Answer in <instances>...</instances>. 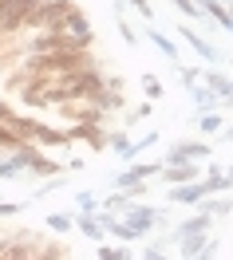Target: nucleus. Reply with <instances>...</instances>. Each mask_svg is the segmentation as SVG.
Instances as JSON below:
<instances>
[{
    "label": "nucleus",
    "instance_id": "f257e3e1",
    "mask_svg": "<svg viewBox=\"0 0 233 260\" xmlns=\"http://www.w3.org/2000/svg\"><path fill=\"white\" fill-rule=\"evenodd\" d=\"M28 142L40 150H71V138H67L64 126H48V122H40V118H32L28 122Z\"/></svg>",
    "mask_w": 233,
    "mask_h": 260
},
{
    "label": "nucleus",
    "instance_id": "f03ea898",
    "mask_svg": "<svg viewBox=\"0 0 233 260\" xmlns=\"http://www.w3.org/2000/svg\"><path fill=\"white\" fill-rule=\"evenodd\" d=\"M67 130V138L71 142H87L91 150H103L107 146V126H99V122H71Z\"/></svg>",
    "mask_w": 233,
    "mask_h": 260
},
{
    "label": "nucleus",
    "instance_id": "7ed1b4c3",
    "mask_svg": "<svg viewBox=\"0 0 233 260\" xmlns=\"http://www.w3.org/2000/svg\"><path fill=\"white\" fill-rule=\"evenodd\" d=\"M210 154H214L210 142H178V146H170L166 166H174V162H201V158H210Z\"/></svg>",
    "mask_w": 233,
    "mask_h": 260
},
{
    "label": "nucleus",
    "instance_id": "20e7f679",
    "mask_svg": "<svg viewBox=\"0 0 233 260\" xmlns=\"http://www.w3.org/2000/svg\"><path fill=\"white\" fill-rule=\"evenodd\" d=\"M201 197H210V189H206V181H198V178L170 189V201H174V205H198Z\"/></svg>",
    "mask_w": 233,
    "mask_h": 260
},
{
    "label": "nucleus",
    "instance_id": "39448f33",
    "mask_svg": "<svg viewBox=\"0 0 233 260\" xmlns=\"http://www.w3.org/2000/svg\"><path fill=\"white\" fill-rule=\"evenodd\" d=\"M123 217H127V221H131V225L138 229L142 237H147L150 229L158 225V209H154V205H134V201H131V209L123 213Z\"/></svg>",
    "mask_w": 233,
    "mask_h": 260
},
{
    "label": "nucleus",
    "instance_id": "423d86ee",
    "mask_svg": "<svg viewBox=\"0 0 233 260\" xmlns=\"http://www.w3.org/2000/svg\"><path fill=\"white\" fill-rule=\"evenodd\" d=\"M60 32H67V36H79V40H87V44L95 40V32H91V20H87L83 12H79V8H71V12L64 16V24H60Z\"/></svg>",
    "mask_w": 233,
    "mask_h": 260
},
{
    "label": "nucleus",
    "instance_id": "0eeeda50",
    "mask_svg": "<svg viewBox=\"0 0 233 260\" xmlns=\"http://www.w3.org/2000/svg\"><path fill=\"white\" fill-rule=\"evenodd\" d=\"M201 170H198V162H174V166H162L158 170V178L162 181H170V185H182V181H194Z\"/></svg>",
    "mask_w": 233,
    "mask_h": 260
},
{
    "label": "nucleus",
    "instance_id": "6e6552de",
    "mask_svg": "<svg viewBox=\"0 0 233 260\" xmlns=\"http://www.w3.org/2000/svg\"><path fill=\"white\" fill-rule=\"evenodd\" d=\"M158 170H162V166H154V162H138V166H131L127 174H119L115 185H119V189H131L134 181H150L154 174H158Z\"/></svg>",
    "mask_w": 233,
    "mask_h": 260
},
{
    "label": "nucleus",
    "instance_id": "1a4fd4ad",
    "mask_svg": "<svg viewBox=\"0 0 233 260\" xmlns=\"http://www.w3.org/2000/svg\"><path fill=\"white\" fill-rule=\"evenodd\" d=\"M28 174H36V178H60V162L48 158L44 150H36V158L28 162Z\"/></svg>",
    "mask_w": 233,
    "mask_h": 260
},
{
    "label": "nucleus",
    "instance_id": "9d476101",
    "mask_svg": "<svg viewBox=\"0 0 233 260\" xmlns=\"http://www.w3.org/2000/svg\"><path fill=\"white\" fill-rule=\"evenodd\" d=\"M71 225L79 229L83 237H91V241H103V237H107V229L99 225V217H95V213H79V217H71Z\"/></svg>",
    "mask_w": 233,
    "mask_h": 260
},
{
    "label": "nucleus",
    "instance_id": "9b49d317",
    "mask_svg": "<svg viewBox=\"0 0 233 260\" xmlns=\"http://www.w3.org/2000/svg\"><path fill=\"white\" fill-rule=\"evenodd\" d=\"M178 241H182V256H206L210 248H217V244H210L206 233H190V237H178Z\"/></svg>",
    "mask_w": 233,
    "mask_h": 260
},
{
    "label": "nucleus",
    "instance_id": "f8f14e48",
    "mask_svg": "<svg viewBox=\"0 0 233 260\" xmlns=\"http://www.w3.org/2000/svg\"><path fill=\"white\" fill-rule=\"evenodd\" d=\"M201 83H206V87H210L217 99L229 95V75H221V71H201Z\"/></svg>",
    "mask_w": 233,
    "mask_h": 260
},
{
    "label": "nucleus",
    "instance_id": "ddd939ff",
    "mask_svg": "<svg viewBox=\"0 0 233 260\" xmlns=\"http://www.w3.org/2000/svg\"><path fill=\"white\" fill-rule=\"evenodd\" d=\"M210 221H214L210 213H198V217H190V221H182V225L174 229V237H190V233H206V229H210Z\"/></svg>",
    "mask_w": 233,
    "mask_h": 260
},
{
    "label": "nucleus",
    "instance_id": "4468645a",
    "mask_svg": "<svg viewBox=\"0 0 233 260\" xmlns=\"http://www.w3.org/2000/svg\"><path fill=\"white\" fill-rule=\"evenodd\" d=\"M182 40H186V44H190V48H194V51H198L201 59H217V51L210 48V44H206V40H201V36L194 32V28H182Z\"/></svg>",
    "mask_w": 233,
    "mask_h": 260
},
{
    "label": "nucleus",
    "instance_id": "2eb2a0df",
    "mask_svg": "<svg viewBox=\"0 0 233 260\" xmlns=\"http://www.w3.org/2000/svg\"><path fill=\"white\" fill-rule=\"evenodd\" d=\"M198 209H201V213H210V217H225V213H233V197H221V201H210V197H201Z\"/></svg>",
    "mask_w": 233,
    "mask_h": 260
},
{
    "label": "nucleus",
    "instance_id": "dca6fc26",
    "mask_svg": "<svg viewBox=\"0 0 233 260\" xmlns=\"http://www.w3.org/2000/svg\"><path fill=\"white\" fill-rule=\"evenodd\" d=\"M221 122H225V118H221V114H217L214 107H210V111H201L198 130H201V134H217V130H221Z\"/></svg>",
    "mask_w": 233,
    "mask_h": 260
},
{
    "label": "nucleus",
    "instance_id": "f3484780",
    "mask_svg": "<svg viewBox=\"0 0 233 260\" xmlns=\"http://www.w3.org/2000/svg\"><path fill=\"white\" fill-rule=\"evenodd\" d=\"M150 44L162 51L166 59H178V48H174V40H170V36H162V32H154V28H150Z\"/></svg>",
    "mask_w": 233,
    "mask_h": 260
},
{
    "label": "nucleus",
    "instance_id": "a211bd4d",
    "mask_svg": "<svg viewBox=\"0 0 233 260\" xmlns=\"http://www.w3.org/2000/svg\"><path fill=\"white\" fill-rule=\"evenodd\" d=\"M131 201H134V197L127 193V189H115V193H111V197H107V201H103V209H115V213H127V209H131Z\"/></svg>",
    "mask_w": 233,
    "mask_h": 260
},
{
    "label": "nucleus",
    "instance_id": "6ab92c4d",
    "mask_svg": "<svg viewBox=\"0 0 233 260\" xmlns=\"http://www.w3.org/2000/svg\"><path fill=\"white\" fill-rule=\"evenodd\" d=\"M20 142H24V138H20L16 130L8 126V122H0V150H8V154H12V150H16Z\"/></svg>",
    "mask_w": 233,
    "mask_h": 260
},
{
    "label": "nucleus",
    "instance_id": "aec40b11",
    "mask_svg": "<svg viewBox=\"0 0 233 260\" xmlns=\"http://www.w3.org/2000/svg\"><path fill=\"white\" fill-rule=\"evenodd\" d=\"M107 146H115L119 158H123V154H127V146H131V138H127L123 130H115V134H107Z\"/></svg>",
    "mask_w": 233,
    "mask_h": 260
},
{
    "label": "nucleus",
    "instance_id": "412c9836",
    "mask_svg": "<svg viewBox=\"0 0 233 260\" xmlns=\"http://www.w3.org/2000/svg\"><path fill=\"white\" fill-rule=\"evenodd\" d=\"M99 256H103V260H127L131 252H127V248H119V244H103Z\"/></svg>",
    "mask_w": 233,
    "mask_h": 260
},
{
    "label": "nucleus",
    "instance_id": "4be33fe9",
    "mask_svg": "<svg viewBox=\"0 0 233 260\" xmlns=\"http://www.w3.org/2000/svg\"><path fill=\"white\" fill-rule=\"evenodd\" d=\"M178 75H182L186 87H194V83H201V67H182L178 63Z\"/></svg>",
    "mask_w": 233,
    "mask_h": 260
},
{
    "label": "nucleus",
    "instance_id": "5701e85b",
    "mask_svg": "<svg viewBox=\"0 0 233 260\" xmlns=\"http://www.w3.org/2000/svg\"><path fill=\"white\" fill-rule=\"evenodd\" d=\"M48 225H51V233H67V229H71V217H64V213H51Z\"/></svg>",
    "mask_w": 233,
    "mask_h": 260
},
{
    "label": "nucleus",
    "instance_id": "b1692460",
    "mask_svg": "<svg viewBox=\"0 0 233 260\" xmlns=\"http://www.w3.org/2000/svg\"><path fill=\"white\" fill-rule=\"evenodd\" d=\"M142 91H147L150 99H162V83L154 79V75H147V79H142Z\"/></svg>",
    "mask_w": 233,
    "mask_h": 260
},
{
    "label": "nucleus",
    "instance_id": "393cba45",
    "mask_svg": "<svg viewBox=\"0 0 233 260\" xmlns=\"http://www.w3.org/2000/svg\"><path fill=\"white\" fill-rule=\"evenodd\" d=\"M170 4H174L178 12H186V16H201V8L194 4V0H170Z\"/></svg>",
    "mask_w": 233,
    "mask_h": 260
},
{
    "label": "nucleus",
    "instance_id": "a878e982",
    "mask_svg": "<svg viewBox=\"0 0 233 260\" xmlns=\"http://www.w3.org/2000/svg\"><path fill=\"white\" fill-rule=\"evenodd\" d=\"M75 201H79V213H95V209H99V201H95L91 193H79Z\"/></svg>",
    "mask_w": 233,
    "mask_h": 260
},
{
    "label": "nucleus",
    "instance_id": "bb28decb",
    "mask_svg": "<svg viewBox=\"0 0 233 260\" xmlns=\"http://www.w3.org/2000/svg\"><path fill=\"white\" fill-rule=\"evenodd\" d=\"M131 4H134V8H138V12H142V16H147V20L154 16V12H150V0H131Z\"/></svg>",
    "mask_w": 233,
    "mask_h": 260
},
{
    "label": "nucleus",
    "instance_id": "cd10ccee",
    "mask_svg": "<svg viewBox=\"0 0 233 260\" xmlns=\"http://www.w3.org/2000/svg\"><path fill=\"white\" fill-rule=\"evenodd\" d=\"M119 32H123V40H127V44H138V36H134L131 28H127V24H119Z\"/></svg>",
    "mask_w": 233,
    "mask_h": 260
},
{
    "label": "nucleus",
    "instance_id": "c85d7f7f",
    "mask_svg": "<svg viewBox=\"0 0 233 260\" xmlns=\"http://www.w3.org/2000/svg\"><path fill=\"white\" fill-rule=\"evenodd\" d=\"M24 209V205H12V201H4V205H0V217H8V213H20Z\"/></svg>",
    "mask_w": 233,
    "mask_h": 260
},
{
    "label": "nucleus",
    "instance_id": "c756f323",
    "mask_svg": "<svg viewBox=\"0 0 233 260\" xmlns=\"http://www.w3.org/2000/svg\"><path fill=\"white\" fill-rule=\"evenodd\" d=\"M217 138H221V142H233V126H229V130L221 126V130H217Z\"/></svg>",
    "mask_w": 233,
    "mask_h": 260
},
{
    "label": "nucleus",
    "instance_id": "7c9ffc66",
    "mask_svg": "<svg viewBox=\"0 0 233 260\" xmlns=\"http://www.w3.org/2000/svg\"><path fill=\"white\" fill-rule=\"evenodd\" d=\"M225 174H229V178H233V166H229V170H225Z\"/></svg>",
    "mask_w": 233,
    "mask_h": 260
},
{
    "label": "nucleus",
    "instance_id": "2f4dec72",
    "mask_svg": "<svg viewBox=\"0 0 233 260\" xmlns=\"http://www.w3.org/2000/svg\"><path fill=\"white\" fill-rule=\"evenodd\" d=\"M225 8H229V12H233V0H229V4H225Z\"/></svg>",
    "mask_w": 233,
    "mask_h": 260
}]
</instances>
